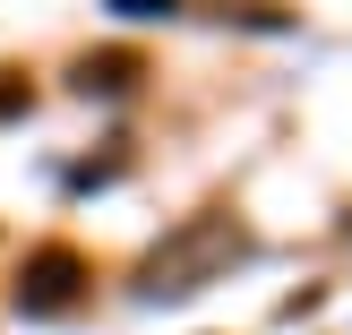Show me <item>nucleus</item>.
I'll use <instances>...</instances> for the list:
<instances>
[{
  "label": "nucleus",
  "instance_id": "nucleus-4",
  "mask_svg": "<svg viewBox=\"0 0 352 335\" xmlns=\"http://www.w3.org/2000/svg\"><path fill=\"white\" fill-rule=\"evenodd\" d=\"M103 9H120V17H172L181 0H103Z\"/></svg>",
  "mask_w": 352,
  "mask_h": 335
},
{
  "label": "nucleus",
  "instance_id": "nucleus-1",
  "mask_svg": "<svg viewBox=\"0 0 352 335\" xmlns=\"http://www.w3.org/2000/svg\"><path fill=\"white\" fill-rule=\"evenodd\" d=\"M250 250V233H241V215H223V206H206V215L172 224L164 241L146 250V267H138V292L146 301H189V292H206L232 258Z\"/></svg>",
  "mask_w": 352,
  "mask_h": 335
},
{
  "label": "nucleus",
  "instance_id": "nucleus-3",
  "mask_svg": "<svg viewBox=\"0 0 352 335\" xmlns=\"http://www.w3.org/2000/svg\"><path fill=\"white\" fill-rule=\"evenodd\" d=\"M138 78H146L138 52H86V61H78V86H86V95H129Z\"/></svg>",
  "mask_w": 352,
  "mask_h": 335
},
{
  "label": "nucleus",
  "instance_id": "nucleus-2",
  "mask_svg": "<svg viewBox=\"0 0 352 335\" xmlns=\"http://www.w3.org/2000/svg\"><path fill=\"white\" fill-rule=\"evenodd\" d=\"M86 284V258L69 250V241H52V250H34L26 267H17V310H34V318H52V310H69Z\"/></svg>",
  "mask_w": 352,
  "mask_h": 335
}]
</instances>
